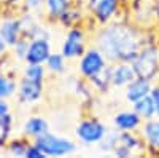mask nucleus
Here are the masks:
<instances>
[{"label": "nucleus", "instance_id": "1", "mask_svg": "<svg viewBox=\"0 0 159 158\" xmlns=\"http://www.w3.org/2000/svg\"><path fill=\"white\" fill-rule=\"evenodd\" d=\"M97 48L103 53L107 61L132 62L142 50V45L134 27L123 22H115L99 32Z\"/></svg>", "mask_w": 159, "mask_h": 158}, {"label": "nucleus", "instance_id": "2", "mask_svg": "<svg viewBox=\"0 0 159 158\" xmlns=\"http://www.w3.org/2000/svg\"><path fill=\"white\" fill-rule=\"evenodd\" d=\"M137 77L153 80L159 70V50L156 46H145L132 61Z\"/></svg>", "mask_w": 159, "mask_h": 158}, {"label": "nucleus", "instance_id": "3", "mask_svg": "<svg viewBox=\"0 0 159 158\" xmlns=\"http://www.w3.org/2000/svg\"><path fill=\"white\" fill-rule=\"evenodd\" d=\"M35 144L46 156H62V155H70L75 152L76 146L75 142L65 137H59L54 134H43L35 139Z\"/></svg>", "mask_w": 159, "mask_h": 158}, {"label": "nucleus", "instance_id": "4", "mask_svg": "<svg viewBox=\"0 0 159 158\" xmlns=\"http://www.w3.org/2000/svg\"><path fill=\"white\" fill-rule=\"evenodd\" d=\"M78 67H80L81 75L91 80L92 77L102 74L108 65H107V58L103 56V53L99 48H91L83 53Z\"/></svg>", "mask_w": 159, "mask_h": 158}, {"label": "nucleus", "instance_id": "5", "mask_svg": "<svg viewBox=\"0 0 159 158\" xmlns=\"http://www.w3.org/2000/svg\"><path fill=\"white\" fill-rule=\"evenodd\" d=\"M107 133V126L100 123L99 120H83L76 126V136L84 144H96Z\"/></svg>", "mask_w": 159, "mask_h": 158}, {"label": "nucleus", "instance_id": "6", "mask_svg": "<svg viewBox=\"0 0 159 158\" xmlns=\"http://www.w3.org/2000/svg\"><path fill=\"white\" fill-rule=\"evenodd\" d=\"M84 34L80 29H70L62 43V55L65 59L80 58L84 53Z\"/></svg>", "mask_w": 159, "mask_h": 158}, {"label": "nucleus", "instance_id": "7", "mask_svg": "<svg viewBox=\"0 0 159 158\" xmlns=\"http://www.w3.org/2000/svg\"><path fill=\"white\" fill-rule=\"evenodd\" d=\"M51 55V45L48 37L32 38L29 43V50L25 55V62L30 64H45Z\"/></svg>", "mask_w": 159, "mask_h": 158}, {"label": "nucleus", "instance_id": "8", "mask_svg": "<svg viewBox=\"0 0 159 158\" xmlns=\"http://www.w3.org/2000/svg\"><path fill=\"white\" fill-rule=\"evenodd\" d=\"M137 78V72L132 62H116L110 67V80L113 86H127Z\"/></svg>", "mask_w": 159, "mask_h": 158}, {"label": "nucleus", "instance_id": "9", "mask_svg": "<svg viewBox=\"0 0 159 158\" xmlns=\"http://www.w3.org/2000/svg\"><path fill=\"white\" fill-rule=\"evenodd\" d=\"M42 93H43V83L29 80L25 77H22V80L18 85V98L21 102H25V104L35 102L42 98Z\"/></svg>", "mask_w": 159, "mask_h": 158}, {"label": "nucleus", "instance_id": "10", "mask_svg": "<svg viewBox=\"0 0 159 158\" xmlns=\"http://www.w3.org/2000/svg\"><path fill=\"white\" fill-rule=\"evenodd\" d=\"M142 147V142L130 133V131H123L119 133L118 141H116V146L113 149V153L116 156H130L134 150H139Z\"/></svg>", "mask_w": 159, "mask_h": 158}, {"label": "nucleus", "instance_id": "11", "mask_svg": "<svg viewBox=\"0 0 159 158\" xmlns=\"http://www.w3.org/2000/svg\"><path fill=\"white\" fill-rule=\"evenodd\" d=\"M151 80L148 78H142V77H137L135 80H132L129 85H127V89H126V99L129 102H137L139 99L145 98L150 94L151 91Z\"/></svg>", "mask_w": 159, "mask_h": 158}, {"label": "nucleus", "instance_id": "12", "mask_svg": "<svg viewBox=\"0 0 159 158\" xmlns=\"http://www.w3.org/2000/svg\"><path fill=\"white\" fill-rule=\"evenodd\" d=\"M0 35L3 37L8 46H13L19 38L22 37L21 32V22L16 18H7L0 22Z\"/></svg>", "mask_w": 159, "mask_h": 158}, {"label": "nucleus", "instance_id": "13", "mask_svg": "<svg viewBox=\"0 0 159 158\" xmlns=\"http://www.w3.org/2000/svg\"><path fill=\"white\" fill-rule=\"evenodd\" d=\"M113 122H115V126L119 131H134L140 126L142 117L135 110H124V112L116 113Z\"/></svg>", "mask_w": 159, "mask_h": 158}, {"label": "nucleus", "instance_id": "14", "mask_svg": "<svg viewBox=\"0 0 159 158\" xmlns=\"http://www.w3.org/2000/svg\"><path fill=\"white\" fill-rule=\"evenodd\" d=\"M22 133L25 136H29V137H40V136H43L46 133H49V126H48V122L45 120L43 117H30L27 118V120L24 122L22 125Z\"/></svg>", "mask_w": 159, "mask_h": 158}, {"label": "nucleus", "instance_id": "15", "mask_svg": "<svg viewBox=\"0 0 159 158\" xmlns=\"http://www.w3.org/2000/svg\"><path fill=\"white\" fill-rule=\"evenodd\" d=\"M119 0H97V3L94 5V15L100 22H108L115 13L118 11Z\"/></svg>", "mask_w": 159, "mask_h": 158}, {"label": "nucleus", "instance_id": "16", "mask_svg": "<svg viewBox=\"0 0 159 158\" xmlns=\"http://www.w3.org/2000/svg\"><path fill=\"white\" fill-rule=\"evenodd\" d=\"M143 136L147 139V142L156 150H159V117L151 118V120H147L143 126Z\"/></svg>", "mask_w": 159, "mask_h": 158}, {"label": "nucleus", "instance_id": "17", "mask_svg": "<svg viewBox=\"0 0 159 158\" xmlns=\"http://www.w3.org/2000/svg\"><path fill=\"white\" fill-rule=\"evenodd\" d=\"M134 110L142 117V120H151V118L156 117L154 102H153L150 94L142 98V99H139L137 102H134Z\"/></svg>", "mask_w": 159, "mask_h": 158}, {"label": "nucleus", "instance_id": "18", "mask_svg": "<svg viewBox=\"0 0 159 158\" xmlns=\"http://www.w3.org/2000/svg\"><path fill=\"white\" fill-rule=\"evenodd\" d=\"M45 7L51 18L59 19L70 8V0H45Z\"/></svg>", "mask_w": 159, "mask_h": 158}, {"label": "nucleus", "instance_id": "19", "mask_svg": "<svg viewBox=\"0 0 159 158\" xmlns=\"http://www.w3.org/2000/svg\"><path fill=\"white\" fill-rule=\"evenodd\" d=\"M24 77L29 78V80L38 82V83H43V78H45V67L43 64H30L27 62V65L24 67Z\"/></svg>", "mask_w": 159, "mask_h": 158}, {"label": "nucleus", "instance_id": "20", "mask_svg": "<svg viewBox=\"0 0 159 158\" xmlns=\"http://www.w3.org/2000/svg\"><path fill=\"white\" fill-rule=\"evenodd\" d=\"M46 64V69L54 74H62L65 70V58L62 53H51Z\"/></svg>", "mask_w": 159, "mask_h": 158}, {"label": "nucleus", "instance_id": "21", "mask_svg": "<svg viewBox=\"0 0 159 158\" xmlns=\"http://www.w3.org/2000/svg\"><path fill=\"white\" fill-rule=\"evenodd\" d=\"M11 125H13V117L11 113L0 117V146H5L8 136L11 133Z\"/></svg>", "mask_w": 159, "mask_h": 158}, {"label": "nucleus", "instance_id": "22", "mask_svg": "<svg viewBox=\"0 0 159 158\" xmlns=\"http://www.w3.org/2000/svg\"><path fill=\"white\" fill-rule=\"evenodd\" d=\"M118 136L119 133L118 131H111V129H107V133H105V136L100 139V150L103 152H113L115 146H116V141H118Z\"/></svg>", "mask_w": 159, "mask_h": 158}, {"label": "nucleus", "instance_id": "23", "mask_svg": "<svg viewBox=\"0 0 159 158\" xmlns=\"http://www.w3.org/2000/svg\"><path fill=\"white\" fill-rule=\"evenodd\" d=\"M15 91H16V82L5 75H0V98L7 99L15 94Z\"/></svg>", "mask_w": 159, "mask_h": 158}, {"label": "nucleus", "instance_id": "24", "mask_svg": "<svg viewBox=\"0 0 159 158\" xmlns=\"http://www.w3.org/2000/svg\"><path fill=\"white\" fill-rule=\"evenodd\" d=\"M30 144L24 139H15L8 144V152L15 156H25V152H27Z\"/></svg>", "mask_w": 159, "mask_h": 158}, {"label": "nucleus", "instance_id": "25", "mask_svg": "<svg viewBox=\"0 0 159 158\" xmlns=\"http://www.w3.org/2000/svg\"><path fill=\"white\" fill-rule=\"evenodd\" d=\"M29 38H25V37H21L19 40L13 45V55L16 56V59L19 61H25V55H27V50H29Z\"/></svg>", "mask_w": 159, "mask_h": 158}, {"label": "nucleus", "instance_id": "26", "mask_svg": "<svg viewBox=\"0 0 159 158\" xmlns=\"http://www.w3.org/2000/svg\"><path fill=\"white\" fill-rule=\"evenodd\" d=\"M25 158H46V155L40 150L38 146L34 142V144H30V146H29L27 152H25Z\"/></svg>", "mask_w": 159, "mask_h": 158}, {"label": "nucleus", "instance_id": "27", "mask_svg": "<svg viewBox=\"0 0 159 158\" xmlns=\"http://www.w3.org/2000/svg\"><path fill=\"white\" fill-rule=\"evenodd\" d=\"M150 96L154 102V109H156V117H159V86H153L150 91Z\"/></svg>", "mask_w": 159, "mask_h": 158}, {"label": "nucleus", "instance_id": "28", "mask_svg": "<svg viewBox=\"0 0 159 158\" xmlns=\"http://www.w3.org/2000/svg\"><path fill=\"white\" fill-rule=\"evenodd\" d=\"M7 113H10V105L5 101V98H0V117L7 115Z\"/></svg>", "mask_w": 159, "mask_h": 158}, {"label": "nucleus", "instance_id": "29", "mask_svg": "<svg viewBox=\"0 0 159 158\" xmlns=\"http://www.w3.org/2000/svg\"><path fill=\"white\" fill-rule=\"evenodd\" d=\"M42 3V0H25V5H27L29 10H37Z\"/></svg>", "mask_w": 159, "mask_h": 158}, {"label": "nucleus", "instance_id": "30", "mask_svg": "<svg viewBox=\"0 0 159 158\" xmlns=\"http://www.w3.org/2000/svg\"><path fill=\"white\" fill-rule=\"evenodd\" d=\"M7 46H8V45H7V42L3 40V37L0 35V55H3V53L7 51Z\"/></svg>", "mask_w": 159, "mask_h": 158}, {"label": "nucleus", "instance_id": "31", "mask_svg": "<svg viewBox=\"0 0 159 158\" xmlns=\"http://www.w3.org/2000/svg\"><path fill=\"white\" fill-rule=\"evenodd\" d=\"M88 3H89V8H94V5L97 3V0H88Z\"/></svg>", "mask_w": 159, "mask_h": 158}, {"label": "nucleus", "instance_id": "32", "mask_svg": "<svg viewBox=\"0 0 159 158\" xmlns=\"http://www.w3.org/2000/svg\"><path fill=\"white\" fill-rule=\"evenodd\" d=\"M5 3H16V2H21V0H3Z\"/></svg>", "mask_w": 159, "mask_h": 158}, {"label": "nucleus", "instance_id": "33", "mask_svg": "<svg viewBox=\"0 0 159 158\" xmlns=\"http://www.w3.org/2000/svg\"><path fill=\"white\" fill-rule=\"evenodd\" d=\"M156 13H157V18H159V0H157V3H156Z\"/></svg>", "mask_w": 159, "mask_h": 158}]
</instances>
